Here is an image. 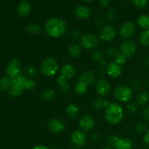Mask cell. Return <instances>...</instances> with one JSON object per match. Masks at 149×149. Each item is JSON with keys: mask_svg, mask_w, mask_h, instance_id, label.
<instances>
[{"mask_svg": "<svg viewBox=\"0 0 149 149\" xmlns=\"http://www.w3.org/2000/svg\"><path fill=\"white\" fill-rule=\"evenodd\" d=\"M92 58L96 61L97 63H99L101 65H106V62L104 60V55H103V52H102L100 49H95L92 52Z\"/></svg>", "mask_w": 149, "mask_h": 149, "instance_id": "22", "label": "cell"}, {"mask_svg": "<svg viewBox=\"0 0 149 149\" xmlns=\"http://www.w3.org/2000/svg\"><path fill=\"white\" fill-rule=\"evenodd\" d=\"M116 12L113 9H109L107 10L106 13V17L109 21H113L115 18H116Z\"/></svg>", "mask_w": 149, "mask_h": 149, "instance_id": "37", "label": "cell"}, {"mask_svg": "<svg viewBox=\"0 0 149 149\" xmlns=\"http://www.w3.org/2000/svg\"><path fill=\"white\" fill-rule=\"evenodd\" d=\"M79 125L80 128L84 132H89L93 129L95 126L94 118L90 114L83 115L79 119Z\"/></svg>", "mask_w": 149, "mask_h": 149, "instance_id": "12", "label": "cell"}, {"mask_svg": "<svg viewBox=\"0 0 149 149\" xmlns=\"http://www.w3.org/2000/svg\"><path fill=\"white\" fill-rule=\"evenodd\" d=\"M6 74L11 79L21 75V64L18 59L13 58L10 61L6 67Z\"/></svg>", "mask_w": 149, "mask_h": 149, "instance_id": "7", "label": "cell"}, {"mask_svg": "<svg viewBox=\"0 0 149 149\" xmlns=\"http://www.w3.org/2000/svg\"><path fill=\"white\" fill-rule=\"evenodd\" d=\"M149 103V94L146 91H143L138 94L136 103L140 106H146Z\"/></svg>", "mask_w": 149, "mask_h": 149, "instance_id": "21", "label": "cell"}, {"mask_svg": "<svg viewBox=\"0 0 149 149\" xmlns=\"http://www.w3.org/2000/svg\"><path fill=\"white\" fill-rule=\"evenodd\" d=\"M11 84L9 89V95L12 97H19L23 93L24 87H23V79L24 76L20 75L19 77L10 79Z\"/></svg>", "mask_w": 149, "mask_h": 149, "instance_id": "5", "label": "cell"}, {"mask_svg": "<svg viewBox=\"0 0 149 149\" xmlns=\"http://www.w3.org/2000/svg\"><path fill=\"white\" fill-rule=\"evenodd\" d=\"M137 103H130L129 104L127 105V111L130 112V113H134L135 111H137Z\"/></svg>", "mask_w": 149, "mask_h": 149, "instance_id": "42", "label": "cell"}, {"mask_svg": "<svg viewBox=\"0 0 149 149\" xmlns=\"http://www.w3.org/2000/svg\"><path fill=\"white\" fill-rule=\"evenodd\" d=\"M103 19L100 18V17H97V18H96L95 20V25L97 27L101 26L102 25H103Z\"/></svg>", "mask_w": 149, "mask_h": 149, "instance_id": "49", "label": "cell"}, {"mask_svg": "<svg viewBox=\"0 0 149 149\" xmlns=\"http://www.w3.org/2000/svg\"><path fill=\"white\" fill-rule=\"evenodd\" d=\"M31 7L30 4H29L28 1H23L18 4L17 8V14L19 16L22 17H26L27 15H29V13L31 12Z\"/></svg>", "mask_w": 149, "mask_h": 149, "instance_id": "19", "label": "cell"}, {"mask_svg": "<svg viewBox=\"0 0 149 149\" xmlns=\"http://www.w3.org/2000/svg\"><path fill=\"white\" fill-rule=\"evenodd\" d=\"M90 10L89 7L87 6L80 5L76 8L75 11H74V15H75L76 17L79 20H85L90 17Z\"/></svg>", "mask_w": 149, "mask_h": 149, "instance_id": "18", "label": "cell"}, {"mask_svg": "<svg viewBox=\"0 0 149 149\" xmlns=\"http://www.w3.org/2000/svg\"><path fill=\"white\" fill-rule=\"evenodd\" d=\"M58 149H62V148H58Z\"/></svg>", "mask_w": 149, "mask_h": 149, "instance_id": "56", "label": "cell"}, {"mask_svg": "<svg viewBox=\"0 0 149 149\" xmlns=\"http://www.w3.org/2000/svg\"><path fill=\"white\" fill-rule=\"evenodd\" d=\"M143 141L144 143H145L147 146L149 147V130H147L146 132L144 133Z\"/></svg>", "mask_w": 149, "mask_h": 149, "instance_id": "47", "label": "cell"}, {"mask_svg": "<svg viewBox=\"0 0 149 149\" xmlns=\"http://www.w3.org/2000/svg\"><path fill=\"white\" fill-rule=\"evenodd\" d=\"M47 128L50 132L55 134L61 133L65 129V125L59 119L52 118L47 122Z\"/></svg>", "mask_w": 149, "mask_h": 149, "instance_id": "13", "label": "cell"}, {"mask_svg": "<svg viewBox=\"0 0 149 149\" xmlns=\"http://www.w3.org/2000/svg\"><path fill=\"white\" fill-rule=\"evenodd\" d=\"M148 84H149V81H148Z\"/></svg>", "mask_w": 149, "mask_h": 149, "instance_id": "57", "label": "cell"}, {"mask_svg": "<svg viewBox=\"0 0 149 149\" xmlns=\"http://www.w3.org/2000/svg\"><path fill=\"white\" fill-rule=\"evenodd\" d=\"M135 130L138 133H143L147 130V126L143 122H138L135 126Z\"/></svg>", "mask_w": 149, "mask_h": 149, "instance_id": "35", "label": "cell"}, {"mask_svg": "<svg viewBox=\"0 0 149 149\" xmlns=\"http://www.w3.org/2000/svg\"><path fill=\"white\" fill-rule=\"evenodd\" d=\"M95 80V76L94 73L91 71H85L79 76L78 81H80L89 87L94 83Z\"/></svg>", "mask_w": 149, "mask_h": 149, "instance_id": "16", "label": "cell"}, {"mask_svg": "<svg viewBox=\"0 0 149 149\" xmlns=\"http://www.w3.org/2000/svg\"><path fill=\"white\" fill-rule=\"evenodd\" d=\"M144 64H145L146 65H148V66H149V56L147 57V58L145 59V61H144Z\"/></svg>", "mask_w": 149, "mask_h": 149, "instance_id": "52", "label": "cell"}, {"mask_svg": "<svg viewBox=\"0 0 149 149\" xmlns=\"http://www.w3.org/2000/svg\"><path fill=\"white\" fill-rule=\"evenodd\" d=\"M113 96L120 102H129L132 100L133 96L132 89L126 85H119L113 91Z\"/></svg>", "mask_w": 149, "mask_h": 149, "instance_id": "4", "label": "cell"}, {"mask_svg": "<svg viewBox=\"0 0 149 149\" xmlns=\"http://www.w3.org/2000/svg\"><path fill=\"white\" fill-rule=\"evenodd\" d=\"M90 138L93 141L97 142V141H100V135L98 132H92L90 134Z\"/></svg>", "mask_w": 149, "mask_h": 149, "instance_id": "43", "label": "cell"}, {"mask_svg": "<svg viewBox=\"0 0 149 149\" xmlns=\"http://www.w3.org/2000/svg\"><path fill=\"white\" fill-rule=\"evenodd\" d=\"M140 42L144 47L149 46V29L144 30L140 35Z\"/></svg>", "mask_w": 149, "mask_h": 149, "instance_id": "30", "label": "cell"}, {"mask_svg": "<svg viewBox=\"0 0 149 149\" xmlns=\"http://www.w3.org/2000/svg\"><path fill=\"white\" fill-rule=\"evenodd\" d=\"M132 142L128 138H119L116 143V149H132Z\"/></svg>", "mask_w": 149, "mask_h": 149, "instance_id": "20", "label": "cell"}, {"mask_svg": "<svg viewBox=\"0 0 149 149\" xmlns=\"http://www.w3.org/2000/svg\"><path fill=\"white\" fill-rule=\"evenodd\" d=\"M95 90L100 95L106 96L110 93L111 85L107 81L101 79L96 82Z\"/></svg>", "mask_w": 149, "mask_h": 149, "instance_id": "15", "label": "cell"}, {"mask_svg": "<svg viewBox=\"0 0 149 149\" xmlns=\"http://www.w3.org/2000/svg\"><path fill=\"white\" fill-rule=\"evenodd\" d=\"M110 103V102L109 100H106V99L97 98L93 103V107H94V109H97V110H100V109H106L109 106Z\"/></svg>", "mask_w": 149, "mask_h": 149, "instance_id": "27", "label": "cell"}, {"mask_svg": "<svg viewBox=\"0 0 149 149\" xmlns=\"http://www.w3.org/2000/svg\"><path fill=\"white\" fill-rule=\"evenodd\" d=\"M41 27L39 25L36 24V23H29L26 26V33H29L30 35H36L39 34L41 33Z\"/></svg>", "mask_w": 149, "mask_h": 149, "instance_id": "26", "label": "cell"}, {"mask_svg": "<svg viewBox=\"0 0 149 149\" xmlns=\"http://www.w3.org/2000/svg\"><path fill=\"white\" fill-rule=\"evenodd\" d=\"M67 23L65 20L58 17L49 19L45 24L47 34L52 38H60L67 31Z\"/></svg>", "mask_w": 149, "mask_h": 149, "instance_id": "1", "label": "cell"}, {"mask_svg": "<svg viewBox=\"0 0 149 149\" xmlns=\"http://www.w3.org/2000/svg\"><path fill=\"white\" fill-rule=\"evenodd\" d=\"M58 70L59 65L58 61L52 57L46 58L41 63L40 71L45 77H53L58 73Z\"/></svg>", "mask_w": 149, "mask_h": 149, "instance_id": "3", "label": "cell"}, {"mask_svg": "<svg viewBox=\"0 0 149 149\" xmlns=\"http://www.w3.org/2000/svg\"><path fill=\"white\" fill-rule=\"evenodd\" d=\"M105 74H106V72H105V71L103 68H100V69L97 71V76H98L99 77H100V78H102V77H104Z\"/></svg>", "mask_w": 149, "mask_h": 149, "instance_id": "50", "label": "cell"}, {"mask_svg": "<svg viewBox=\"0 0 149 149\" xmlns=\"http://www.w3.org/2000/svg\"><path fill=\"white\" fill-rule=\"evenodd\" d=\"M57 83H58L60 86L63 85L64 84L67 83V79L65 78L63 76L60 74V75L58 77V78H57Z\"/></svg>", "mask_w": 149, "mask_h": 149, "instance_id": "45", "label": "cell"}, {"mask_svg": "<svg viewBox=\"0 0 149 149\" xmlns=\"http://www.w3.org/2000/svg\"><path fill=\"white\" fill-rule=\"evenodd\" d=\"M60 89H61V93H68V92L71 90V86L68 83H65L63 85L60 86Z\"/></svg>", "mask_w": 149, "mask_h": 149, "instance_id": "44", "label": "cell"}, {"mask_svg": "<svg viewBox=\"0 0 149 149\" xmlns=\"http://www.w3.org/2000/svg\"><path fill=\"white\" fill-rule=\"evenodd\" d=\"M119 138H119L118 136H116V135H110L106 139L108 145L109 146V147H111V148L113 147V148H115Z\"/></svg>", "mask_w": 149, "mask_h": 149, "instance_id": "34", "label": "cell"}, {"mask_svg": "<svg viewBox=\"0 0 149 149\" xmlns=\"http://www.w3.org/2000/svg\"><path fill=\"white\" fill-rule=\"evenodd\" d=\"M127 61V58L125 55H122V54L121 53L115 58V62H116V63L119 64V65H125V64L126 63Z\"/></svg>", "mask_w": 149, "mask_h": 149, "instance_id": "40", "label": "cell"}, {"mask_svg": "<svg viewBox=\"0 0 149 149\" xmlns=\"http://www.w3.org/2000/svg\"><path fill=\"white\" fill-rule=\"evenodd\" d=\"M87 86L85 85L83 83L80 82V81H78V82L75 85V92L77 94L80 95H84L87 93Z\"/></svg>", "mask_w": 149, "mask_h": 149, "instance_id": "32", "label": "cell"}, {"mask_svg": "<svg viewBox=\"0 0 149 149\" xmlns=\"http://www.w3.org/2000/svg\"><path fill=\"white\" fill-rule=\"evenodd\" d=\"M143 116L145 120L149 122V106H147L143 111Z\"/></svg>", "mask_w": 149, "mask_h": 149, "instance_id": "46", "label": "cell"}, {"mask_svg": "<svg viewBox=\"0 0 149 149\" xmlns=\"http://www.w3.org/2000/svg\"><path fill=\"white\" fill-rule=\"evenodd\" d=\"M99 3H100L101 7H107L110 4V0H99Z\"/></svg>", "mask_w": 149, "mask_h": 149, "instance_id": "48", "label": "cell"}, {"mask_svg": "<svg viewBox=\"0 0 149 149\" xmlns=\"http://www.w3.org/2000/svg\"><path fill=\"white\" fill-rule=\"evenodd\" d=\"M23 87L24 90H32L36 87V82L34 80L29 77H26L24 76V79H23Z\"/></svg>", "mask_w": 149, "mask_h": 149, "instance_id": "29", "label": "cell"}, {"mask_svg": "<svg viewBox=\"0 0 149 149\" xmlns=\"http://www.w3.org/2000/svg\"><path fill=\"white\" fill-rule=\"evenodd\" d=\"M103 149H112V148H111V147L108 146V147H105V148H103Z\"/></svg>", "mask_w": 149, "mask_h": 149, "instance_id": "54", "label": "cell"}, {"mask_svg": "<svg viewBox=\"0 0 149 149\" xmlns=\"http://www.w3.org/2000/svg\"><path fill=\"white\" fill-rule=\"evenodd\" d=\"M116 36V31L114 27L111 25H106L100 31V37L102 40L106 42H112Z\"/></svg>", "mask_w": 149, "mask_h": 149, "instance_id": "9", "label": "cell"}, {"mask_svg": "<svg viewBox=\"0 0 149 149\" xmlns=\"http://www.w3.org/2000/svg\"><path fill=\"white\" fill-rule=\"evenodd\" d=\"M106 72L111 77L117 78L122 74V68L115 61H111L106 65Z\"/></svg>", "mask_w": 149, "mask_h": 149, "instance_id": "14", "label": "cell"}, {"mask_svg": "<svg viewBox=\"0 0 149 149\" xmlns=\"http://www.w3.org/2000/svg\"><path fill=\"white\" fill-rule=\"evenodd\" d=\"M83 1H84V2H90V1H93V0H82Z\"/></svg>", "mask_w": 149, "mask_h": 149, "instance_id": "53", "label": "cell"}, {"mask_svg": "<svg viewBox=\"0 0 149 149\" xmlns=\"http://www.w3.org/2000/svg\"><path fill=\"white\" fill-rule=\"evenodd\" d=\"M135 26L132 22L127 21L125 22L119 29V33L122 37L125 39H129L132 37L135 33Z\"/></svg>", "mask_w": 149, "mask_h": 149, "instance_id": "11", "label": "cell"}, {"mask_svg": "<svg viewBox=\"0 0 149 149\" xmlns=\"http://www.w3.org/2000/svg\"><path fill=\"white\" fill-rule=\"evenodd\" d=\"M56 96V93H55V90L52 88H46L41 93V97L43 100H52Z\"/></svg>", "mask_w": 149, "mask_h": 149, "instance_id": "23", "label": "cell"}, {"mask_svg": "<svg viewBox=\"0 0 149 149\" xmlns=\"http://www.w3.org/2000/svg\"><path fill=\"white\" fill-rule=\"evenodd\" d=\"M68 54L73 58H77L81 55V48L78 44H73L68 47Z\"/></svg>", "mask_w": 149, "mask_h": 149, "instance_id": "24", "label": "cell"}, {"mask_svg": "<svg viewBox=\"0 0 149 149\" xmlns=\"http://www.w3.org/2000/svg\"><path fill=\"white\" fill-rule=\"evenodd\" d=\"M11 84V79L9 77H3L0 79V90L1 91H6L9 90Z\"/></svg>", "mask_w": 149, "mask_h": 149, "instance_id": "31", "label": "cell"}, {"mask_svg": "<svg viewBox=\"0 0 149 149\" xmlns=\"http://www.w3.org/2000/svg\"><path fill=\"white\" fill-rule=\"evenodd\" d=\"M138 24L141 29L144 30L149 29V16L147 15H142L138 19Z\"/></svg>", "mask_w": 149, "mask_h": 149, "instance_id": "28", "label": "cell"}, {"mask_svg": "<svg viewBox=\"0 0 149 149\" xmlns=\"http://www.w3.org/2000/svg\"><path fill=\"white\" fill-rule=\"evenodd\" d=\"M141 87V82L138 79H135L131 82V88L134 90H139Z\"/></svg>", "mask_w": 149, "mask_h": 149, "instance_id": "41", "label": "cell"}, {"mask_svg": "<svg viewBox=\"0 0 149 149\" xmlns=\"http://www.w3.org/2000/svg\"><path fill=\"white\" fill-rule=\"evenodd\" d=\"M66 113L71 119H76L79 115V109L74 104H69L66 108Z\"/></svg>", "mask_w": 149, "mask_h": 149, "instance_id": "25", "label": "cell"}, {"mask_svg": "<svg viewBox=\"0 0 149 149\" xmlns=\"http://www.w3.org/2000/svg\"><path fill=\"white\" fill-rule=\"evenodd\" d=\"M70 37L73 40H79L81 37V32L77 29H74L70 32Z\"/></svg>", "mask_w": 149, "mask_h": 149, "instance_id": "39", "label": "cell"}, {"mask_svg": "<svg viewBox=\"0 0 149 149\" xmlns=\"http://www.w3.org/2000/svg\"><path fill=\"white\" fill-rule=\"evenodd\" d=\"M119 55V51L115 47H110L107 49V55L109 58L115 59Z\"/></svg>", "mask_w": 149, "mask_h": 149, "instance_id": "36", "label": "cell"}, {"mask_svg": "<svg viewBox=\"0 0 149 149\" xmlns=\"http://www.w3.org/2000/svg\"><path fill=\"white\" fill-rule=\"evenodd\" d=\"M124 116V110L120 104L111 103L105 111V119L111 125H118L122 122Z\"/></svg>", "mask_w": 149, "mask_h": 149, "instance_id": "2", "label": "cell"}, {"mask_svg": "<svg viewBox=\"0 0 149 149\" xmlns=\"http://www.w3.org/2000/svg\"><path fill=\"white\" fill-rule=\"evenodd\" d=\"M99 42V38L94 33L83 35L79 39L80 46L87 49H95L98 45Z\"/></svg>", "mask_w": 149, "mask_h": 149, "instance_id": "6", "label": "cell"}, {"mask_svg": "<svg viewBox=\"0 0 149 149\" xmlns=\"http://www.w3.org/2000/svg\"><path fill=\"white\" fill-rule=\"evenodd\" d=\"M77 74V68L71 64H65L61 69V75L63 76L67 79H72Z\"/></svg>", "mask_w": 149, "mask_h": 149, "instance_id": "17", "label": "cell"}, {"mask_svg": "<svg viewBox=\"0 0 149 149\" xmlns=\"http://www.w3.org/2000/svg\"><path fill=\"white\" fill-rule=\"evenodd\" d=\"M71 149H78V147H77V146H74V147H72V148H71Z\"/></svg>", "mask_w": 149, "mask_h": 149, "instance_id": "55", "label": "cell"}, {"mask_svg": "<svg viewBox=\"0 0 149 149\" xmlns=\"http://www.w3.org/2000/svg\"><path fill=\"white\" fill-rule=\"evenodd\" d=\"M134 4L138 8H144L148 4V0H132Z\"/></svg>", "mask_w": 149, "mask_h": 149, "instance_id": "38", "label": "cell"}, {"mask_svg": "<svg viewBox=\"0 0 149 149\" xmlns=\"http://www.w3.org/2000/svg\"><path fill=\"white\" fill-rule=\"evenodd\" d=\"M32 149H49V148L43 145H38V146H36L33 147Z\"/></svg>", "mask_w": 149, "mask_h": 149, "instance_id": "51", "label": "cell"}, {"mask_svg": "<svg viewBox=\"0 0 149 149\" xmlns=\"http://www.w3.org/2000/svg\"><path fill=\"white\" fill-rule=\"evenodd\" d=\"M25 74H26L27 77H29V78H31V77H35L37 74V69L35 66L32 65H29L25 68Z\"/></svg>", "mask_w": 149, "mask_h": 149, "instance_id": "33", "label": "cell"}, {"mask_svg": "<svg viewBox=\"0 0 149 149\" xmlns=\"http://www.w3.org/2000/svg\"><path fill=\"white\" fill-rule=\"evenodd\" d=\"M71 141L74 146L82 147L87 143V135L81 130H75L71 135Z\"/></svg>", "mask_w": 149, "mask_h": 149, "instance_id": "10", "label": "cell"}, {"mask_svg": "<svg viewBox=\"0 0 149 149\" xmlns=\"http://www.w3.org/2000/svg\"><path fill=\"white\" fill-rule=\"evenodd\" d=\"M137 47L135 44L130 40H126L122 42L120 46L121 54L125 55L127 58H130L135 54Z\"/></svg>", "mask_w": 149, "mask_h": 149, "instance_id": "8", "label": "cell"}]
</instances>
